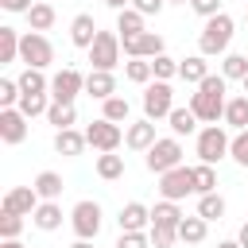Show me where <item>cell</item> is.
<instances>
[{
    "instance_id": "obj_1",
    "label": "cell",
    "mask_w": 248,
    "mask_h": 248,
    "mask_svg": "<svg viewBox=\"0 0 248 248\" xmlns=\"http://www.w3.org/2000/svg\"><path fill=\"white\" fill-rule=\"evenodd\" d=\"M225 78L221 74H209L202 85H198V93H190V112L202 120V124H217V120H225Z\"/></svg>"
},
{
    "instance_id": "obj_2",
    "label": "cell",
    "mask_w": 248,
    "mask_h": 248,
    "mask_svg": "<svg viewBox=\"0 0 248 248\" xmlns=\"http://www.w3.org/2000/svg\"><path fill=\"white\" fill-rule=\"evenodd\" d=\"M232 16H213V19H205V27H202V35H198V54H205V58H213V54H225L229 50V43H232Z\"/></svg>"
},
{
    "instance_id": "obj_3",
    "label": "cell",
    "mask_w": 248,
    "mask_h": 248,
    "mask_svg": "<svg viewBox=\"0 0 248 248\" xmlns=\"http://www.w3.org/2000/svg\"><path fill=\"white\" fill-rule=\"evenodd\" d=\"M229 147H232V136L221 128V124H205L202 132H198V143H194V151H198V159L202 163H221L225 155H229Z\"/></svg>"
},
{
    "instance_id": "obj_4",
    "label": "cell",
    "mask_w": 248,
    "mask_h": 248,
    "mask_svg": "<svg viewBox=\"0 0 248 248\" xmlns=\"http://www.w3.org/2000/svg\"><path fill=\"white\" fill-rule=\"evenodd\" d=\"M19 62H23L27 70H46V66L54 62L50 39H46L43 31H23V39H19Z\"/></svg>"
},
{
    "instance_id": "obj_5",
    "label": "cell",
    "mask_w": 248,
    "mask_h": 248,
    "mask_svg": "<svg viewBox=\"0 0 248 248\" xmlns=\"http://www.w3.org/2000/svg\"><path fill=\"white\" fill-rule=\"evenodd\" d=\"M143 163H147L151 174H167V170L182 167V143H178V136H159L155 147L143 155Z\"/></svg>"
},
{
    "instance_id": "obj_6",
    "label": "cell",
    "mask_w": 248,
    "mask_h": 248,
    "mask_svg": "<svg viewBox=\"0 0 248 248\" xmlns=\"http://www.w3.org/2000/svg\"><path fill=\"white\" fill-rule=\"evenodd\" d=\"M120 35L116 31H97V39H93V46H89V62H93V70H105V74H112L116 66H120Z\"/></svg>"
},
{
    "instance_id": "obj_7",
    "label": "cell",
    "mask_w": 248,
    "mask_h": 248,
    "mask_svg": "<svg viewBox=\"0 0 248 248\" xmlns=\"http://www.w3.org/2000/svg\"><path fill=\"white\" fill-rule=\"evenodd\" d=\"M174 112V89L170 81H151L143 89V116L147 120H167Z\"/></svg>"
},
{
    "instance_id": "obj_8",
    "label": "cell",
    "mask_w": 248,
    "mask_h": 248,
    "mask_svg": "<svg viewBox=\"0 0 248 248\" xmlns=\"http://www.w3.org/2000/svg\"><path fill=\"white\" fill-rule=\"evenodd\" d=\"M78 93H85V74H81V70L66 66V70H58V74L50 78V101H58V105H74Z\"/></svg>"
},
{
    "instance_id": "obj_9",
    "label": "cell",
    "mask_w": 248,
    "mask_h": 248,
    "mask_svg": "<svg viewBox=\"0 0 248 248\" xmlns=\"http://www.w3.org/2000/svg\"><path fill=\"white\" fill-rule=\"evenodd\" d=\"M70 225H74L78 240H93V236L101 232V205L89 202V198H81V202L70 209Z\"/></svg>"
},
{
    "instance_id": "obj_10",
    "label": "cell",
    "mask_w": 248,
    "mask_h": 248,
    "mask_svg": "<svg viewBox=\"0 0 248 248\" xmlns=\"http://www.w3.org/2000/svg\"><path fill=\"white\" fill-rule=\"evenodd\" d=\"M159 194H163V202H182L186 194H198L194 190V170L190 167H174V170L159 174Z\"/></svg>"
},
{
    "instance_id": "obj_11",
    "label": "cell",
    "mask_w": 248,
    "mask_h": 248,
    "mask_svg": "<svg viewBox=\"0 0 248 248\" xmlns=\"http://www.w3.org/2000/svg\"><path fill=\"white\" fill-rule=\"evenodd\" d=\"M85 140H89V147H93V151H101V155H105V151H116V147L124 143V132H120V124H112V120H105V116H101V120H93V124L85 128Z\"/></svg>"
},
{
    "instance_id": "obj_12",
    "label": "cell",
    "mask_w": 248,
    "mask_h": 248,
    "mask_svg": "<svg viewBox=\"0 0 248 248\" xmlns=\"http://www.w3.org/2000/svg\"><path fill=\"white\" fill-rule=\"evenodd\" d=\"M39 205H43V198L35 194V186H12V190L4 194V202H0V209L19 213V217H31Z\"/></svg>"
},
{
    "instance_id": "obj_13",
    "label": "cell",
    "mask_w": 248,
    "mask_h": 248,
    "mask_svg": "<svg viewBox=\"0 0 248 248\" xmlns=\"http://www.w3.org/2000/svg\"><path fill=\"white\" fill-rule=\"evenodd\" d=\"M120 46H124L128 58H159V54H167L159 31H143V35H136V39H124Z\"/></svg>"
},
{
    "instance_id": "obj_14",
    "label": "cell",
    "mask_w": 248,
    "mask_h": 248,
    "mask_svg": "<svg viewBox=\"0 0 248 248\" xmlns=\"http://www.w3.org/2000/svg\"><path fill=\"white\" fill-rule=\"evenodd\" d=\"M116 225H120V232H147L151 229V209L143 202H128V205H120Z\"/></svg>"
},
{
    "instance_id": "obj_15",
    "label": "cell",
    "mask_w": 248,
    "mask_h": 248,
    "mask_svg": "<svg viewBox=\"0 0 248 248\" xmlns=\"http://www.w3.org/2000/svg\"><path fill=\"white\" fill-rule=\"evenodd\" d=\"M0 140L8 147H16V143L27 140V116L19 108H0Z\"/></svg>"
},
{
    "instance_id": "obj_16",
    "label": "cell",
    "mask_w": 248,
    "mask_h": 248,
    "mask_svg": "<svg viewBox=\"0 0 248 248\" xmlns=\"http://www.w3.org/2000/svg\"><path fill=\"white\" fill-rule=\"evenodd\" d=\"M155 140H159V136H155V120H147V116L124 128V143H128L132 151H143V155H147V151L155 147Z\"/></svg>"
},
{
    "instance_id": "obj_17",
    "label": "cell",
    "mask_w": 248,
    "mask_h": 248,
    "mask_svg": "<svg viewBox=\"0 0 248 248\" xmlns=\"http://www.w3.org/2000/svg\"><path fill=\"white\" fill-rule=\"evenodd\" d=\"M93 39H97V23H93V16H89V12L74 16V19H70V43L81 46V50H89Z\"/></svg>"
},
{
    "instance_id": "obj_18",
    "label": "cell",
    "mask_w": 248,
    "mask_h": 248,
    "mask_svg": "<svg viewBox=\"0 0 248 248\" xmlns=\"http://www.w3.org/2000/svg\"><path fill=\"white\" fill-rule=\"evenodd\" d=\"M85 93L93 101H108V97H116V78L105 74V70H89L85 74Z\"/></svg>"
},
{
    "instance_id": "obj_19",
    "label": "cell",
    "mask_w": 248,
    "mask_h": 248,
    "mask_svg": "<svg viewBox=\"0 0 248 248\" xmlns=\"http://www.w3.org/2000/svg\"><path fill=\"white\" fill-rule=\"evenodd\" d=\"M178 78H182L186 85H202V81L209 78V62H205V54H190V58H178Z\"/></svg>"
},
{
    "instance_id": "obj_20",
    "label": "cell",
    "mask_w": 248,
    "mask_h": 248,
    "mask_svg": "<svg viewBox=\"0 0 248 248\" xmlns=\"http://www.w3.org/2000/svg\"><path fill=\"white\" fill-rule=\"evenodd\" d=\"M31 186H35V194H39L43 202H58V198H62V190H66V186H62V174H58V170H39Z\"/></svg>"
},
{
    "instance_id": "obj_21",
    "label": "cell",
    "mask_w": 248,
    "mask_h": 248,
    "mask_svg": "<svg viewBox=\"0 0 248 248\" xmlns=\"http://www.w3.org/2000/svg\"><path fill=\"white\" fill-rule=\"evenodd\" d=\"M85 143H89V140H85V132H78V128L54 132V151H58V155H70V159H74V155L85 151Z\"/></svg>"
},
{
    "instance_id": "obj_22",
    "label": "cell",
    "mask_w": 248,
    "mask_h": 248,
    "mask_svg": "<svg viewBox=\"0 0 248 248\" xmlns=\"http://www.w3.org/2000/svg\"><path fill=\"white\" fill-rule=\"evenodd\" d=\"M31 225H35V229H43V232L62 229V205H58V202H43V205L31 213Z\"/></svg>"
},
{
    "instance_id": "obj_23",
    "label": "cell",
    "mask_w": 248,
    "mask_h": 248,
    "mask_svg": "<svg viewBox=\"0 0 248 248\" xmlns=\"http://www.w3.org/2000/svg\"><path fill=\"white\" fill-rule=\"evenodd\" d=\"M143 19H147V16H140L136 8L120 12V16H116V35H120V43H124V39H136V35H143V31H147V27H143Z\"/></svg>"
},
{
    "instance_id": "obj_24",
    "label": "cell",
    "mask_w": 248,
    "mask_h": 248,
    "mask_svg": "<svg viewBox=\"0 0 248 248\" xmlns=\"http://www.w3.org/2000/svg\"><path fill=\"white\" fill-rule=\"evenodd\" d=\"M205 232H209V221H202L198 213L194 217H182V225H178V240L182 244H202Z\"/></svg>"
},
{
    "instance_id": "obj_25",
    "label": "cell",
    "mask_w": 248,
    "mask_h": 248,
    "mask_svg": "<svg viewBox=\"0 0 248 248\" xmlns=\"http://www.w3.org/2000/svg\"><path fill=\"white\" fill-rule=\"evenodd\" d=\"M27 23H31V31H50L54 27V4L50 0H35V8L27 12Z\"/></svg>"
},
{
    "instance_id": "obj_26",
    "label": "cell",
    "mask_w": 248,
    "mask_h": 248,
    "mask_svg": "<svg viewBox=\"0 0 248 248\" xmlns=\"http://www.w3.org/2000/svg\"><path fill=\"white\" fill-rule=\"evenodd\" d=\"M124 78H128L132 85H151V78H155L151 58H128V62H124Z\"/></svg>"
},
{
    "instance_id": "obj_27",
    "label": "cell",
    "mask_w": 248,
    "mask_h": 248,
    "mask_svg": "<svg viewBox=\"0 0 248 248\" xmlns=\"http://www.w3.org/2000/svg\"><path fill=\"white\" fill-rule=\"evenodd\" d=\"M198 217L202 221H221L225 217V198L213 190V194H198Z\"/></svg>"
},
{
    "instance_id": "obj_28",
    "label": "cell",
    "mask_w": 248,
    "mask_h": 248,
    "mask_svg": "<svg viewBox=\"0 0 248 248\" xmlns=\"http://www.w3.org/2000/svg\"><path fill=\"white\" fill-rule=\"evenodd\" d=\"M225 124L236 128V132L248 128V97H229V105H225Z\"/></svg>"
},
{
    "instance_id": "obj_29",
    "label": "cell",
    "mask_w": 248,
    "mask_h": 248,
    "mask_svg": "<svg viewBox=\"0 0 248 248\" xmlns=\"http://www.w3.org/2000/svg\"><path fill=\"white\" fill-rule=\"evenodd\" d=\"M182 209H178V202H159L155 209H151V225H170V229H178L182 225Z\"/></svg>"
},
{
    "instance_id": "obj_30",
    "label": "cell",
    "mask_w": 248,
    "mask_h": 248,
    "mask_svg": "<svg viewBox=\"0 0 248 248\" xmlns=\"http://www.w3.org/2000/svg\"><path fill=\"white\" fill-rule=\"evenodd\" d=\"M221 78L225 81H244L248 78V54H225L221 58Z\"/></svg>"
},
{
    "instance_id": "obj_31",
    "label": "cell",
    "mask_w": 248,
    "mask_h": 248,
    "mask_svg": "<svg viewBox=\"0 0 248 248\" xmlns=\"http://www.w3.org/2000/svg\"><path fill=\"white\" fill-rule=\"evenodd\" d=\"M46 120L54 124V132H66V128H74L78 112H74V105H58V101H50V108H46Z\"/></svg>"
},
{
    "instance_id": "obj_32",
    "label": "cell",
    "mask_w": 248,
    "mask_h": 248,
    "mask_svg": "<svg viewBox=\"0 0 248 248\" xmlns=\"http://www.w3.org/2000/svg\"><path fill=\"white\" fill-rule=\"evenodd\" d=\"M167 124H170V132H174V136H190L202 120H198V116L190 112V105H186V108H174V112L167 116Z\"/></svg>"
},
{
    "instance_id": "obj_33",
    "label": "cell",
    "mask_w": 248,
    "mask_h": 248,
    "mask_svg": "<svg viewBox=\"0 0 248 248\" xmlns=\"http://www.w3.org/2000/svg\"><path fill=\"white\" fill-rule=\"evenodd\" d=\"M97 174H101L105 182H116V178L124 174V159H120L116 151H105V155H97Z\"/></svg>"
},
{
    "instance_id": "obj_34",
    "label": "cell",
    "mask_w": 248,
    "mask_h": 248,
    "mask_svg": "<svg viewBox=\"0 0 248 248\" xmlns=\"http://www.w3.org/2000/svg\"><path fill=\"white\" fill-rule=\"evenodd\" d=\"M19 31L16 27H0V62H16L19 58Z\"/></svg>"
},
{
    "instance_id": "obj_35",
    "label": "cell",
    "mask_w": 248,
    "mask_h": 248,
    "mask_svg": "<svg viewBox=\"0 0 248 248\" xmlns=\"http://www.w3.org/2000/svg\"><path fill=\"white\" fill-rule=\"evenodd\" d=\"M16 108H19V112H23L27 120H31V116H39V112L46 116L50 101H46V93H19V105H16Z\"/></svg>"
},
{
    "instance_id": "obj_36",
    "label": "cell",
    "mask_w": 248,
    "mask_h": 248,
    "mask_svg": "<svg viewBox=\"0 0 248 248\" xmlns=\"http://www.w3.org/2000/svg\"><path fill=\"white\" fill-rule=\"evenodd\" d=\"M194 170V190L198 194H213L217 190V170L209 167V163H198V167H190Z\"/></svg>"
},
{
    "instance_id": "obj_37",
    "label": "cell",
    "mask_w": 248,
    "mask_h": 248,
    "mask_svg": "<svg viewBox=\"0 0 248 248\" xmlns=\"http://www.w3.org/2000/svg\"><path fill=\"white\" fill-rule=\"evenodd\" d=\"M16 81H19V93H46L50 89V81L43 78V70H23Z\"/></svg>"
},
{
    "instance_id": "obj_38",
    "label": "cell",
    "mask_w": 248,
    "mask_h": 248,
    "mask_svg": "<svg viewBox=\"0 0 248 248\" xmlns=\"http://www.w3.org/2000/svg\"><path fill=\"white\" fill-rule=\"evenodd\" d=\"M128 101L124 97H108V101H101V116L105 120H112V124H120V120H128Z\"/></svg>"
},
{
    "instance_id": "obj_39",
    "label": "cell",
    "mask_w": 248,
    "mask_h": 248,
    "mask_svg": "<svg viewBox=\"0 0 248 248\" xmlns=\"http://www.w3.org/2000/svg\"><path fill=\"white\" fill-rule=\"evenodd\" d=\"M19 232H23V217L0 209V240H19Z\"/></svg>"
},
{
    "instance_id": "obj_40",
    "label": "cell",
    "mask_w": 248,
    "mask_h": 248,
    "mask_svg": "<svg viewBox=\"0 0 248 248\" xmlns=\"http://www.w3.org/2000/svg\"><path fill=\"white\" fill-rule=\"evenodd\" d=\"M151 70H155V81H170V78H178V58L159 54V58H151Z\"/></svg>"
},
{
    "instance_id": "obj_41",
    "label": "cell",
    "mask_w": 248,
    "mask_h": 248,
    "mask_svg": "<svg viewBox=\"0 0 248 248\" xmlns=\"http://www.w3.org/2000/svg\"><path fill=\"white\" fill-rule=\"evenodd\" d=\"M147 236H151V248H170V244L178 240V229H170V225H151Z\"/></svg>"
},
{
    "instance_id": "obj_42",
    "label": "cell",
    "mask_w": 248,
    "mask_h": 248,
    "mask_svg": "<svg viewBox=\"0 0 248 248\" xmlns=\"http://www.w3.org/2000/svg\"><path fill=\"white\" fill-rule=\"evenodd\" d=\"M19 105V81L0 78V108H16Z\"/></svg>"
},
{
    "instance_id": "obj_43",
    "label": "cell",
    "mask_w": 248,
    "mask_h": 248,
    "mask_svg": "<svg viewBox=\"0 0 248 248\" xmlns=\"http://www.w3.org/2000/svg\"><path fill=\"white\" fill-rule=\"evenodd\" d=\"M229 159H232V163H240V167H248V128L232 136V147H229Z\"/></svg>"
},
{
    "instance_id": "obj_44",
    "label": "cell",
    "mask_w": 248,
    "mask_h": 248,
    "mask_svg": "<svg viewBox=\"0 0 248 248\" xmlns=\"http://www.w3.org/2000/svg\"><path fill=\"white\" fill-rule=\"evenodd\" d=\"M116 248H151V236L147 232H120Z\"/></svg>"
},
{
    "instance_id": "obj_45",
    "label": "cell",
    "mask_w": 248,
    "mask_h": 248,
    "mask_svg": "<svg viewBox=\"0 0 248 248\" xmlns=\"http://www.w3.org/2000/svg\"><path fill=\"white\" fill-rule=\"evenodd\" d=\"M190 8H194L202 19H213V16H221V0H190Z\"/></svg>"
},
{
    "instance_id": "obj_46",
    "label": "cell",
    "mask_w": 248,
    "mask_h": 248,
    "mask_svg": "<svg viewBox=\"0 0 248 248\" xmlns=\"http://www.w3.org/2000/svg\"><path fill=\"white\" fill-rule=\"evenodd\" d=\"M132 8H136L140 16H159V12L167 8V0H132Z\"/></svg>"
},
{
    "instance_id": "obj_47",
    "label": "cell",
    "mask_w": 248,
    "mask_h": 248,
    "mask_svg": "<svg viewBox=\"0 0 248 248\" xmlns=\"http://www.w3.org/2000/svg\"><path fill=\"white\" fill-rule=\"evenodd\" d=\"M0 8H4V12H23V16H27L35 4H31V0H0Z\"/></svg>"
},
{
    "instance_id": "obj_48",
    "label": "cell",
    "mask_w": 248,
    "mask_h": 248,
    "mask_svg": "<svg viewBox=\"0 0 248 248\" xmlns=\"http://www.w3.org/2000/svg\"><path fill=\"white\" fill-rule=\"evenodd\" d=\"M105 4H108V8H112V12H116V16H120V12H128V8H132V0H105Z\"/></svg>"
},
{
    "instance_id": "obj_49",
    "label": "cell",
    "mask_w": 248,
    "mask_h": 248,
    "mask_svg": "<svg viewBox=\"0 0 248 248\" xmlns=\"http://www.w3.org/2000/svg\"><path fill=\"white\" fill-rule=\"evenodd\" d=\"M236 240H240V248H248V221L240 225V232H236Z\"/></svg>"
},
{
    "instance_id": "obj_50",
    "label": "cell",
    "mask_w": 248,
    "mask_h": 248,
    "mask_svg": "<svg viewBox=\"0 0 248 248\" xmlns=\"http://www.w3.org/2000/svg\"><path fill=\"white\" fill-rule=\"evenodd\" d=\"M0 248H27V244H19V240H0Z\"/></svg>"
},
{
    "instance_id": "obj_51",
    "label": "cell",
    "mask_w": 248,
    "mask_h": 248,
    "mask_svg": "<svg viewBox=\"0 0 248 248\" xmlns=\"http://www.w3.org/2000/svg\"><path fill=\"white\" fill-rule=\"evenodd\" d=\"M217 248H240V240H221Z\"/></svg>"
},
{
    "instance_id": "obj_52",
    "label": "cell",
    "mask_w": 248,
    "mask_h": 248,
    "mask_svg": "<svg viewBox=\"0 0 248 248\" xmlns=\"http://www.w3.org/2000/svg\"><path fill=\"white\" fill-rule=\"evenodd\" d=\"M70 248H93V244H89V240H74Z\"/></svg>"
},
{
    "instance_id": "obj_53",
    "label": "cell",
    "mask_w": 248,
    "mask_h": 248,
    "mask_svg": "<svg viewBox=\"0 0 248 248\" xmlns=\"http://www.w3.org/2000/svg\"><path fill=\"white\" fill-rule=\"evenodd\" d=\"M244 97H248V78H244Z\"/></svg>"
},
{
    "instance_id": "obj_54",
    "label": "cell",
    "mask_w": 248,
    "mask_h": 248,
    "mask_svg": "<svg viewBox=\"0 0 248 248\" xmlns=\"http://www.w3.org/2000/svg\"><path fill=\"white\" fill-rule=\"evenodd\" d=\"M167 4H186V0H167Z\"/></svg>"
},
{
    "instance_id": "obj_55",
    "label": "cell",
    "mask_w": 248,
    "mask_h": 248,
    "mask_svg": "<svg viewBox=\"0 0 248 248\" xmlns=\"http://www.w3.org/2000/svg\"><path fill=\"white\" fill-rule=\"evenodd\" d=\"M50 4H54V0H50Z\"/></svg>"
},
{
    "instance_id": "obj_56",
    "label": "cell",
    "mask_w": 248,
    "mask_h": 248,
    "mask_svg": "<svg viewBox=\"0 0 248 248\" xmlns=\"http://www.w3.org/2000/svg\"><path fill=\"white\" fill-rule=\"evenodd\" d=\"M244 19H248V16H244Z\"/></svg>"
}]
</instances>
